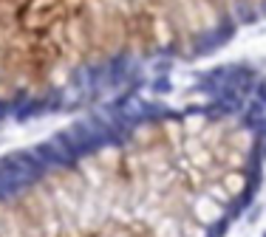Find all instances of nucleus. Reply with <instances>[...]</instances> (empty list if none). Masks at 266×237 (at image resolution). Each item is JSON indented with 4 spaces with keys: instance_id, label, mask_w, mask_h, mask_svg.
Masks as SVG:
<instances>
[{
    "instance_id": "1",
    "label": "nucleus",
    "mask_w": 266,
    "mask_h": 237,
    "mask_svg": "<svg viewBox=\"0 0 266 237\" xmlns=\"http://www.w3.org/2000/svg\"><path fill=\"white\" fill-rule=\"evenodd\" d=\"M266 173V71L227 59L0 158V237H224Z\"/></svg>"
},
{
    "instance_id": "2",
    "label": "nucleus",
    "mask_w": 266,
    "mask_h": 237,
    "mask_svg": "<svg viewBox=\"0 0 266 237\" xmlns=\"http://www.w3.org/2000/svg\"><path fill=\"white\" fill-rule=\"evenodd\" d=\"M266 23V0H0V122L193 71Z\"/></svg>"
}]
</instances>
